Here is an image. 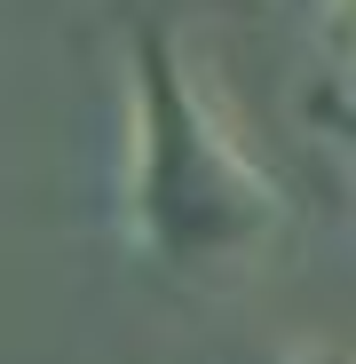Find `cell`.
I'll return each instance as SVG.
<instances>
[{"mask_svg":"<svg viewBox=\"0 0 356 364\" xmlns=\"http://www.w3.org/2000/svg\"><path fill=\"white\" fill-rule=\"evenodd\" d=\"M119 95H127V151H119V230L166 277H237L254 269L293 198L237 135V119L206 95L183 24L158 0L119 16Z\"/></svg>","mask_w":356,"mask_h":364,"instance_id":"1","label":"cell"},{"mask_svg":"<svg viewBox=\"0 0 356 364\" xmlns=\"http://www.w3.org/2000/svg\"><path fill=\"white\" fill-rule=\"evenodd\" d=\"M277 364H348V348H340V341H325V333H317V341H293V348H285V356H277Z\"/></svg>","mask_w":356,"mask_h":364,"instance_id":"2","label":"cell"}]
</instances>
